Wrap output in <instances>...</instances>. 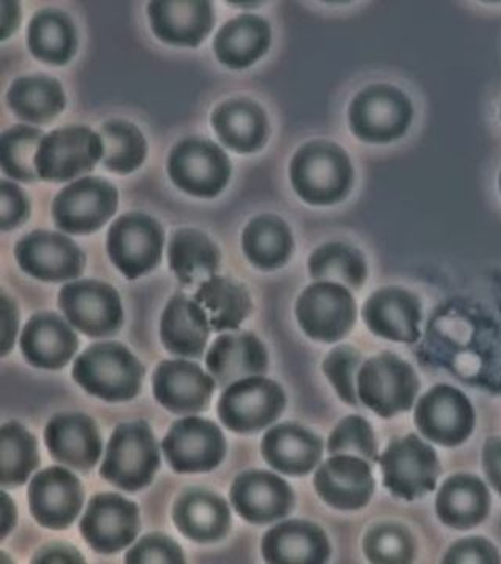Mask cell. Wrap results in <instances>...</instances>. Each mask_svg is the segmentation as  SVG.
Segmentation results:
<instances>
[{"instance_id":"f35d334b","label":"cell","mask_w":501,"mask_h":564,"mask_svg":"<svg viewBox=\"0 0 501 564\" xmlns=\"http://www.w3.org/2000/svg\"><path fill=\"white\" fill-rule=\"evenodd\" d=\"M40 451L36 437L20 422H7L0 429V484L13 489L28 484L39 469Z\"/></svg>"},{"instance_id":"8992f818","label":"cell","mask_w":501,"mask_h":564,"mask_svg":"<svg viewBox=\"0 0 501 564\" xmlns=\"http://www.w3.org/2000/svg\"><path fill=\"white\" fill-rule=\"evenodd\" d=\"M382 485L393 497L422 499L436 489L440 463L432 445L423 443L417 434L396 437L380 456Z\"/></svg>"},{"instance_id":"3957f363","label":"cell","mask_w":501,"mask_h":564,"mask_svg":"<svg viewBox=\"0 0 501 564\" xmlns=\"http://www.w3.org/2000/svg\"><path fill=\"white\" fill-rule=\"evenodd\" d=\"M161 452L146 421L121 423L111 434L100 477L122 491L137 492L154 481Z\"/></svg>"},{"instance_id":"60d3db41","label":"cell","mask_w":501,"mask_h":564,"mask_svg":"<svg viewBox=\"0 0 501 564\" xmlns=\"http://www.w3.org/2000/svg\"><path fill=\"white\" fill-rule=\"evenodd\" d=\"M99 137L104 144L102 165L109 172L129 174L143 165L148 144L137 126L124 120L107 121Z\"/></svg>"},{"instance_id":"5b68a950","label":"cell","mask_w":501,"mask_h":564,"mask_svg":"<svg viewBox=\"0 0 501 564\" xmlns=\"http://www.w3.org/2000/svg\"><path fill=\"white\" fill-rule=\"evenodd\" d=\"M421 381L410 362L384 351L362 364L358 397L363 406L382 419H392L414 406Z\"/></svg>"},{"instance_id":"30bf717a","label":"cell","mask_w":501,"mask_h":564,"mask_svg":"<svg viewBox=\"0 0 501 564\" xmlns=\"http://www.w3.org/2000/svg\"><path fill=\"white\" fill-rule=\"evenodd\" d=\"M163 245L165 232L161 223L140 212L121 215L107 234L110 261L128 280H137L157 269Z\"/></svg>"},{"instance_id":"603a6c76","label":"cell","mask_w":501,"mask_h":564,"mask_svg":"<svg viewBox=\"0 0 501 564\" xmlns=\"http://www.w3.org/2000/svg\"><path fill=\"white\" fill-rule=\"evenodd\" d=\"M44 441L55 462L84 474L90 473L102 455V437L87 414L54 415L44 430Z\"/></svg>"},{"instance_id":"7a4b0ae2","label":"cell","mask_w":501,"mask_h":564,"mask_svg":"<svg viewBox=\"0 0 501 564\" xmlns=\"http://www.w3.org/2000/svg\"><path fill=\"white\" fill-rule=\"evenodd\" d=\"M73 378L96 399L129 402L141 391L144 367L126 345L92 344L74 362Z\"/></svg>"},{"instance_id":"d6a6232c","label":"cell","mask_w":501,"mask_h":564,"mask_svg":"<svg viewBox=\"0 0 501 564\" xmlns=\"http://www.w3.org/2000/svg\"><path fill=\"white\" fill-rule=\"evenodd\" d=\"M269 22L254 14H241L226 22L214 40L218 62L231 69L250 68L270 50Z\"/></svg>"},{"instance_id":"816d5d0a","label":"cell","mask_w":501,"mask_h":564,"mask_svg":"<svg viewBox=\"0 0 501 564\" xmlns=\"http://www.w3.org/2000/svg\"><path fill=\"white\" fill-rule=\"evenodd\" d=\"M482 469L489 484L501 496V436L486 441L482 448Z\"/></svg>"},{"instance_id":"8fae6325","label":"cell","mask_w":501,"mask_h":564,"mask_svg":"<svg viewBox=\"0 0 501 564\" xmlns=\"http://www.w3.org/2000/svg\"><path fill=\"white\" fill-rule=\"evenodd\" d=\"M104 158L99 133L84 126L55 129L41 140L35 166L40 180L69 182L92 172Z\"/></svg>"},{"instance_id":"9c48e42d","label":"cell","mask_w":501,"mask_h":564,"mask_svg":"<svg viewBox=\"0 0 501 564\" xmlns=\"http://www.w3.org/2000/svg\"><path fill=\"white\" fill-rule=\"evenodd\" d=\"M285 404L287 397L276 381L252 377L226 388L218 402V417L233 433L254 434L276 422Z\"/></svg>"},{"instance_id":"7c38bea8","label":"cell","mask_w":501,"mask_h":564,"mask_svg":"<svg viewBox=\"0 0 501 564\" xmlns=\"http://www.w3.org/2000/svg\"><path fill=\"white\" fill-rule=\"evenodd\" d=\"M58 306L73 328L95 339L115 336L124 322L120 293L104 281L69 282L58 295Z\"/></svg>"},{"instance_id":"f1b7e54d","label":"cell","mask_w":501,"mask_h":564,"mask_svg":"<svg viewBox=\"0 0 501 564\" xmlns=\"http://www.w3.org/2000/svg\"><path fill=\"white\" fill-rule=\"evenodd\" d=\"M261 452L271 467L288 477H304L322 462L323 441L296 423H281L263 436Z\"/></svg>"},{"instance_id":"7402d4cb","label":"cell","mask_w":501,"mask_h":564,"mask_svg":"<svg viewBox=\"0 0 501 564\" xmlns=\"http://www.w3.org/2000/svg\"><path fill=\"white\" fill-rule=\"evenodd\" d=\"M367 328L381 339L415 344L421 337L422 303L403 288H382L369 296L362 307Z\"/></svg>"},{"instance_id":"83f0119b","label":"cell","mask_w":501,"mask_h":564,"mask_svg":"<svg viewBox=\"0 0 501 564\" xmlns=\"http://www.w3.org/2000/svg\"><path fill=\"white\" fill-rule=\"evenodd\" d=\"M79 348L70 323L54 313L33 315L21 334V351L33 367L58 370L68 366Z\"/></svg>"},{"instance_id":"52a82bcc","label":"cell","mask_w":501,"mask_h":564,"mask_svg":"<svg viewBox=\"0 0 501 564\" xmlns=\"http://www.w3.org/2000/svg\"><path fill=\"white\" fill-rule=\"evenodd\" d=\"M295 314L301 329L312 340L336 344L355 328L358 306L345 285L315 281L301 293Z\"/></svg>"},{"instance_id":"9a60e30c","label":"cell","mask_w":501,"mask_h":564,"mask_svg":"<svg viewBox=\"0 0 501 564\" xmlns=\"http://www.w3.org/2000/svg\"><path fill=\"white\" fill-rule=\"evenodd\" d=\"M414 421L426 440L442 447H458L473 433L475 411L466 393L437 384L418 400Z\"/></svg>"},{"instance_id":"db71d44e","label":"cell","mask_w":501,"mask_h":564,"mask_svg":"<svg viewBox=\"0 0 501 564\" xmlns=\"http://www.w3.org/2000/svg\"><path fill=\"white\" fill-rule=\"evenodd\" d=\"M499 185H500V193H501V173H500V177H499Z\"/></svg>"},{"instance_id":"4316f807","label":"cell","mask_w":501,"mask_h":564,"mask_svg":"<svg viewBox=\"0 0 501 564\" xmlns=\"http://www.w3.org/2000/svg\"><path fill=\"white\" fill-rule=\"evenodd\" d=\"M173 522L185 538L195 543H217L231 530V508L217 492L187 489L174 502Z\"/></svg>"},{"instance_id":"f6af8a7d","label":"cell","mask_w":501,"mask_h":564,"mask_svg":"<svg viewBox=\"0 0 501 564\" xmlns=\"http://www.w3.org/2000/svg\"><path fill=\"white\" fill-rule=\"evenodd\" d=\"M361 362V352L351 345H339L323 361V373L336 389L341 402L351 406L361 403L358 397V373Z\"/></svg>"},{"instance_id":"7bdbcfd3","label":"cell","mask_w":501,"mask_h":564,"mask_svg":"<svg viewBox=\"0 0 501 564\" xmlns=\"http://www.w3.org/2000/svg\"><path fill=\"white\" fill-rule=\"evenodd\" d=\"M363 554L371 563L406 564L415 556V541L406 527L380 522L363 538Z\"/></svg>"},{"instance_id":"4fadbf2b","label":"cell","mask_w":501,"mask_h":564,"mask_svg":"<svg viewBox=\"0 0 501 564\" xmlns=\"http://www.w3.org/2000/svg\"><path fill=\"white\" fill-rule=\"evenodd\" d=\"M162 451L174 473L206 474L220 466L228 445L217 423L188 415L171 425Z\"/></svg>"},{"instance_id":"bcb514c9","label":"cell","mask_w":501,"mask_h":564,"mask_svg":"<svg viewBox=\"0 0 501 564\" xmlns=\"http://www.w3.org/2000/svg\"><path fill=\"white\" fill-rule=\"evenodd\" d=\"M184 562L181 545L162 533L146 534L126 554V563L129 564H182Z\"/></svg>"},{"instance_id":"8d00e7d4","label":"cell","mask_w":501,"mask_h":564,"mask_svg":"<svg viewBox=\"0 0 501 564\" xmlns=\"http://www.w3.org/2000/svg\"><path fill=\"white\" fill-rule=\"evenodd\" d=\"M7 102L20 120L47 124L65 110L66 98L61 82L40 74L14 80L7 95Z\"/></svg>"},{"instance_id":"484cf974","label":"cell","mask_w":501,"mask_h":564,"mask_svg":"<svg viewBox=\"0 0 501 564\" xmlns=\"http://www.w3.org/2000/svg\"><path fill=\"white\" fill-rule=\"evenodd\" d=\"M262 556L271 564H323L331 556V544L322 527L292 519L265 533Z\"/></svg>"},{"instance_id":"d4e9b609","label":"cell","mask_w":501,"mask_h":564,"mask_svg":"<svg viewBox=\"0 0 501 564\" xmlns=\"http://www.w3.org/2000/svg\"><path fill=\"white\" fill-rule=\"evenodd\" d=\"M148 17L154 35L173 46H199L215 24L214 7L204 0H157L148 7Z\"/></svg>"},{"instance_id":"d6986e66","label":"cell","mask_w":501,"mask_h":564,"mask_svg":"<svg viewBox=\"0 0 501 564\" xmlns=\"http://www.w3.org/2000/svg\"><path fill=\"white\" fill-rule=\"evenodd\" d=\"M233 510L254 525L282 521L295 507V494L284 478L269 470H247L233 480Z\"/></svg>"},{"instance_id":"b9f144b4","label":"cell","mask_w":501,"mask_h":564,"mask_svg":"<svg viewBox=\"0 0 501 564\" xmlns=\"http://www.w3.org/2000/svg\"><path fill=\"white\" fill-rule=\"evenodd\" d=\"M43 139V132L31 126H13L3 132L0 139V163L3 173L14 181H39L35 159Z\"/></svg>"},{"instance_id":"f5cc1de1","label":"cell","mask_w":501,"mask_h":564,"mask_svg":"<svg viewBox=\"0 0 501 564\" xmlns=\"http://www.w3.org/2000/svg\"><path fill=\"white\" fill-rule=\"evenodd\" d=\"M2 496V530H0V540H6L11 530L17 525V505L10 499L6 491L0 492Z\"/></svg>"},{"instance_id":"f907efd6","label":"cell","mask_w":501,"mask_h":564,"mask_svg":"<svg viewBox=\"0 0 501 564\" xmlns=\"http://www.w3.org/2000/svg\"><path fill=\"white\" fill-rule=\"evenodd\" d=\"M32 563L39 564H81L85 563L84 555L66 543H52L43 545L35 555H33Z\"/></svg>"},{"instance_id":"836d02e7","label":"cell","mask_w":501,"mask_h":564,"mask_svg":"<svg viewBox=\"0 0 501 564\" xmlns=\"http://www.w3.org/2000/svg\"><path fill=\"white\" fill-rule=\"evenodd\" d=\"M171 272L182 285L193 288L210 280L221 262V252L206 234L198 229H179L168 245Z\"/></svg>"},{"instance_id":"74e56055","label":"cell","mask_w":501,"mask_h":564,"mask_svg":"<svg viewBox=\"0 0 501 564\" xmlns=\"http://www.w3.org/2000/svg\"><path fill=\"white\" fill-rule=\"evenodd\" d=\"M29 50L47 65H65L77 51V31L73 21L57 10H43L29 25Z\"/></svg>"},{"instance_id":"1f68e13d","label":"cell","mask_w":501,"mask_h":564,"mask_svg":"<svg viewBox=\"0 0 501 564\" xmlns=\"http://www.w3.org/2000/svg\"><path fill=\"white\" fill-rule=\"evenodd\" d=\"M491 510V494L480 478L470 474L453 475L436 497V513L442 524L456 530L480 525Z\"/></svg>"},{"instance_id":"e575fe53","label":"cell","mask_w":501,"mask_h":564,"mask_svg":"<svg viewBox=\"0 0 501 564\" xmlns=\"http://www.w3.org/2000/svg\"><path fill=\"white\" fill-rule=\"evenodd\" d=\"M241 247L255 269L271 272L291 261L295 242L287 223L277 215L263 214L248 223Z\"/></svg>"},{"instance_id":"5bb4252c","label":"cell","mask_w":501,"mask_h":564,"mask_svg":"<svg viewBox=\"0 0 501 564\" xmlns=\"http://www.w3.org/2000/svg\"><path fill=\"white\" fill-rule=\"evenodd\" d=\"M117 209L115 185L100 177H84L55 196L52 217L61 231L85 236L102 228Z\"/></svg>"},{"instance_id":"681fc988","label":"cell","mask_w":501,"mask_h":564,"mask_svg":"<svg viewBox=\"0 0 501 564\" xmlns=\"http://www.w3.org/2000/svg\"><path fill=\"white\" fill-rule=\"evenodd\" d=\"M18 325H20V314H18L17 303L6 292L0 293V355L7 356L13 348Z\"/></svg>"},{"instance_id":"ac0fdd59","label":"cell","mask_w":501,"mask_h":564,"mask_svg":"<svg viewBox=\"0 0 501 564\" xmlns=\"http://www.w3.org/2000/svg\"><path fill=\"white\" fill-rule=\"evenodd\" d=\"M22 270L44 282L77 280L85 269L84 251L61 232L33 231L14 248Z\"/></svg>"},{"instance_id":"ee69618b","label":"cell","mask_w":501,"mask_h":564,"mask_svg":"<svg viewBox=\"0 0 501 564\" xmlns=\"http://www.w3.org/2000/svg\"><path fill=\"white\" fill-rule=\"evenodd\" d=\"M329 455H352L369 463L380 462L373 429L361 415H348L337 423L328 440Z\"/></svg>"},{"instance_id":"7dc6e473","label":"cell","mask_w":501,"mask_h":564,"mask_svg":"<svg viewBox=\"0 0 501 564\" xmlns=\"http://www.w3.org/2000/svg\"><path fill=\"white\" fill-rule=\"evenodd\" d=\"M31 215V203L25 193L17 184L9 181L0 182V229L9 232L28 221Z\"/></svg>"},{"instance_id":"ba28073f","label":"cell","mask_w":501,"mask_h":564,"mask_svg":"<svg viewBox=\"0 0 501 564\" xmlns=\"http://www.w3.org/2000/svg\"><path fill=\"white\" fill-rule=\"evenodd\" d=\"M168 173L176 187L196 198H215L231 180L228 154L214 141L190 137L171 151Z\"/></svg>"},{"instance_id":"11a10c76","label":"cell","mask_w":501,"mask_h":564,"mask_svg":"<svg viewBox=\"0 0 501 564\" xmlns=\"http://www.w3.org/2000/svg\"><path fill=\"white\" fill-rule=\"evenodd\" d=\"M500 120H501V107H500Z\"/></svg>"},{"instance_id":"6da1fadb","label":"cell","mask_w":501,"mask_h":564,"mask_svg":"<svg viewBox=\"0 0 501 564\" xmlns=\"http://www.w3.org/2000/svg\"><path fill=\"white\" fill-rule=\"evenodd\" d=\"M352 180L355 172L350 155L333 141H309L293 155V191L311 206H331L347 198Z\"/></svg>"},{"instance_id":"ffe728a7","label":"cell","mask_w":501,"mask_h":564,"mask_svg":"<svg viewBox=\"0 0 501 564\" xmlns=\"http://www.w3.org/2000/svg\"><path fill=\"white\" fill-rule=\"evenodd\" d=\"M215 383L214 377L204 372L198 364L185 359L163 361L152 375L155 400L170 413L179 415L207 411Z\"/></svg>"},{"instance_id":"f546056e","label":"cell","mask_w":501,"mask_h":564,"mask_svg":"<svg viewBox=\"0 0 501 564\" xmlns=\"http://www.w3.org/2000/svg\"><path fill=\"white\" fill-rule=\"evenodd\" d=\"M210 328L204 307L195 299L177 293L162 314L163 347L179 358H200L209 343Z\"/></svg>"},{"instance_id":"44dd1931","label":"cell","mask_w":501,"mask_h":564,"mask_svg":"<svg viewBox=\"0 0 501 564\" xmlns=\"http://www.w3.org/2000/svg\"><path fill=\"white\" fill-rule=\"evenodd\" d=\"M314 488L323 502L336 510H362L374 494L370 463L359 456L333 455L315 473Z\"/></svg>"},{"instance_id":"cb8c5ba5","label":"cell","mask_w":501,"mask_h":564,"mask_svg":"<svg viewBox=\"0 0 501 564\" xmlns=\"http://www.w3.org/2000/svg\"><path fill=\"white\" fill-rule=\"evenodd\" d=\"M206 364L214 380L226 389L237 381L265 375L269 351L255 334L228 333L211 345Z\"/></svg>"},{"instance_id":"4dcf8cb0","label":"cell","mask_w":501,"mask_h":564,"mask_svg":"<svg viewBox=\"0 0 501 564\" xmlns=\"http://www.w3.org/2000/svg\"><path fill=\"white\" fill-rule=\"evenodd\" d=\"M211 126L228 150L251 154L265 147L269 118L258 102L247 98L228 99L211 113Z\"/></svg>"},{"instance_id":"ab89813d","label":"cell","mask_w":501,"mask_h":564,"mask_svg":"<svg viewBox=\"0 0 501 564\" xmlns=\"http://www.w3.org/2000/svg\"><path fill=\"white\" fill-rule=\"evenodd\" d=\"M307 269L314 281L337 282L350 291H359L366 284V258L358 248L347 243H325L312 252Z\"/></svg>"},{"instance_id":"c3c4849f","label":"cell","mask_w":501,"mask_h":564,"mask_svg":"<svg viewBox=\"0 0 501 564\" xmlns=\"http://www.w3.org/2000/svg\"><path fill=\"white\" fill-rule=\"evenodd\" d=\"M445 564H499L500 554L495 545L484 538H464L456 541L444 556Z\"/></svg>"},{"instance_id":"2e32d148","label":"cell","mask_w":501,"mask_h":564,"mask_svg":"<svg viewBox=\"0 0 501 564\" xmlns=\"http://www.w3.org/2000/svg\"><path fill=\"white\" fill-rule=\"evenodd\" d=\"M141 529L137 503L120 494H96L80 521L85 543L98 554L111 555L133 544Z\"/></svg>"},{"instance_id":"d590c367","label":"cell","mask_w":501,"mask_h":564,"mask_svg":"<svg viewBox=\"0 0 501 564\" xmlns=\"http://www.w3.org/2000/svg\"><path fill=\"white\" fill-rule=\"evenodd\" d=\"M195 300L204 307L214 332H236L250 317L252 300L241 282L226 276H211L195 293Z\"/></svg>"},{"instance_id":"277c9868","label":"cell","mask_w":501,"mask_h":564,"mask_svg":"<svg viewBox=\"0 0 501 564\" xmlns=\"http://www.w3.org/2000/svg\"><path fill=\"white\" fill-rule=\"evenodd\" d=\"M414 107L406 93L391 84H373L352 98L348 124L359 140L388 144L406 135Z\"/></svg>"},{"instance_id":"e0dca14e","label":"cell","mask_w":501,"mask_h":564,"mask_svg":"<svg viewBox=\"0 0 501 564\" xmlns=\"http://www.w3.org/2000/svg\"><path fill=\"white\" fill-rule=\"evenodd\" d=\"M84 499L79 478L65 467L40 470L29 485L31 513L44 529H68L79 518Z\"/></svg>"}]
</instances>
